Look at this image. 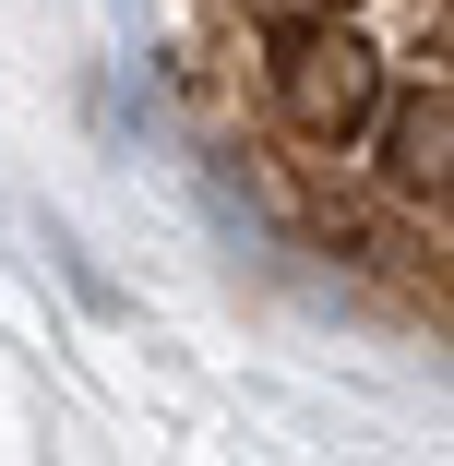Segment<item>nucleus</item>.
I'll list each match as a JSON object with an SVG mask.
<instances>
[{"mask_svg": "<svg viewBox=\"0 0 454 466\" xmlns=\"http://www.w3.org/2000/svg\"><path fill=\"white\" fill-rule=\"evenodd\" d=\"M276 108H288L299 144H358L371 108H383L371 36H347L335 13H323V25H288V36H276Z\"/></svg>", "mask_w": 454, "mask_h": 466, "instance_id": "obj_1", "label": "nucleus"}, {"mask_svg": "<svg viewBox=\"0 0 454 466\" xmlns=\"http://www.w3.org/2000/svg\"><path fill=\"white\" fill-rule=\"evenodd\" d=\"M371 120H383V179L407 204H442V179H454V108H442V84H419V96H395Z\"/></svg>", "mask_w": 454, "mask_h": 466, "instance_id": "obj_2", "label": "nucleus"}, {"mask_svg": "<svg viewBox=\"0 0 454 466\" xmlns=\"http://www.w3.org/2000/svg\"><path fill=\"white\" fill-rule=\"evenodd\" d=\"M263 13H288V25H323V13H335V0H263Z\"/></svg>", "mask_w": 454, "mask_h": 466, "instance_id": "obj_3", "label": "nucleus"}]
</instances>
